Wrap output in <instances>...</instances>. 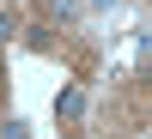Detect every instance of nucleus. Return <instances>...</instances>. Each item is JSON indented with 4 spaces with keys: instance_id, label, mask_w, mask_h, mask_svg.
Returning a JSON list of instances; mask_svg holds the SVG:
<instances>
[{
    "instance_id": "obj_2",
    "label": "nucleus",
    "mask_w": 152,
    "mask_h": 139,
    "mask_svg": "<svg viewBox=\"0 0 152 139\" xmlns=\"http://www.w3.org/2000/svg\"><path fill=\"white\" fill-rule=\"evenodd\" d=\"M0 36H12V12L6 6H0Z\"/></svg>"
},
{
    "instance_id": "obj_1",
    "label": "nucleus",
    "mask_w": 152,
    "mask_h": 139,
    "mask_svg": "<svg viewBox=\"0 0 152 139\" xmlns=\"http://www.w3.org/2000/svg\"><path fill=\"white\" fill-rule=\"evenodd\" d=\"M0 139H24V127H18V121H6V127H0Z\"/></svg>"
}]
</instances>
